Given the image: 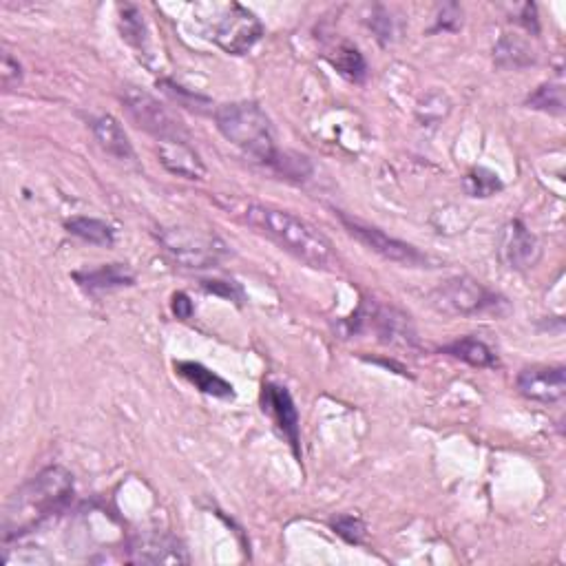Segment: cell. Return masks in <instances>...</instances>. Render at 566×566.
<instances>
[{
	"label": "cell",
	"instance_id": "cell-28",
	"mask_svg": "<svg viewBox=\"0 0 566 566\" xmlns=\"http://www.w3.org/2000/svg\"><path fill=\"white\" fill-rule=\"evenodd\" d=\"M173 312L177 319H191L193 303L184 295V292H177V295L173 297Z\"/></svg>",
	"mask_w": 566,
	"mask_h": 566
},
{
	"label": "cell",
	"instance_id": "cell-13",
	"mask_svg": "<svg viewBox=\"0 0 566 566\" xmlns=\"http://www.w3.org/2000/svg\"><path fill=\"white\" fill-rule=\"evenodd\" d=\"M157 153H160V162L166 166V171L186 177V180H204L206 166L193 149L191 140L157 142Z\"/></svg>",
	"mask_w": 566,
	"mask_h": 566
},
{
	"label": "cell",
	"instance_id": "cell-20",
	"mask_svg": "<svg viewBox=\"0 0 566 566\" xmlns=\"http://www.w3.org/2000/svg\"><path fill=\"white\" fill-rule=\"evenodd\" d=\"M67 230L71 235L96 246H113L115 241V230L107 222L96 217H71L67 222Z\"/></svg>",
	"mask_w": 566,
	"mask_h": 566
},
{
	"label": "cell",
	"instance_id": "cell-15",
	"mask_svg": "<svg viewBox=\"0 0 566 566\" xmlns=\"http://www.w3.org/2000/svg\"><path fill=\"white\" fill-rule=\"evenodd\" d=\"M91 131L109 155L118 157V160H135V151L129 135L124 133L122 124L115 120L113 115H100V118L91 120Z\"/></svg>",
	"mask_w": 566,
	"mask_h": 566
},
{
	"label": "cell",
	"instance_id": "cell-4",
	"mask_svg": "<svg viewBox=\"0 0 566 566\" xmlns=\"http://www.w3.org/2000/svg\"><path fill=\"white\" fill-rule=\"evenodd\" d=\"M204 9L211 12L206 16V36L226 54L244 56L264 36L261 20L244 5H206Z\"/></svg>",
	"mask_w": 566,
	"mask_h": 566
},
{
	"label": "cell",
	"instance_id": "cell-8",
	"mask_svg": "<svg viewBox=\"0 0 566 566\" xmlns=\"http://www.w3.org/2000/svg\"><path fill=\"white\" fill-rule=\"evenodd\" d=\"M343 226L348 228V233L352 237H356L361 241L365 248H370L372 253H376L379 257L392 261V264H401V266H410V268H421L427 264V255H423L421 250L405 244L401 239H394L387 233H383L381 228L363 224L359 219H352L348 215L339 213Z\"/></svg>",
	"mask_w": 566,
	"mask_h": 566
},
{
	"label": "cell",
	"instance_id": "cell-16",
	"mask_svg": "<svg viewBox=\"0 0 566 566\" xmlns=\"http://www.w3.org/2000/svg\"><path fill=\"white\" fill-rule=\"evenodd\" d=\"M177 374L186 379L191 385H195L199 392H204L208 396H217V398H230L233 392V385L228 381H224L222 376H217L215 372H211L208 368H204L202 363H193V361H180L175 363Z\"/></svg>",
	"mask_w": 566,
	"mask_h": 566
},
{
	"label": "cell",
	"instance_id": "cell-24",
	"mask_svg": "<svg viewBox=\"0 0 566 566\" xmlns=\"http://www.w3.org/2000/svg\"><path fill=\"white\" fill-rule=\"evenodd\" d=\"M533 109H542L549 113H564V91L562 85H544L529 98Z\"/></svg>",
	"mask_w": 566,
	"mask_h": 566
},
{
	"label": "cell",
	"instance_id": "cell-19",
	"mask_svg": "<svg viewBox=\"0 0 566 566\" xmlns=\"http://www.w3.org/2000/svg\"><path fill=\"white\" fill-rule=\"evenodd\" d=\"M443 352L449 354V356H454V359H460V361H465L469 365H474V368H496V365H498L496 354L491 352L485 343L474 339V337L454 341L452 345H447Z\"/></svg>",
	"mask_w": 566,
	"mask_h": 566
},
{
	"label": "cell",
	"instance_id": "cell-26",
	"mask_svg": "<svg viewBox=\"0 0 566 566\" xmlns=\"http://www.w3.org/2000/svg\"><path fill=\"white\" fill-rule=\"evenodd\" d=\"M0 82H3L5 91L16 89L23 82V67L16 58H12L9 51H3V62H0Z\"/></svg>",
	"mask_w": 566,
	"mask_h": 566
},
{
	"label": "cell",
	"instance_id": "cell-3",
	"mask_svg": "<svg viewBox=\"0 0 566 566\" xmlns=\"http://www.w3.org/2000/svg\"><path fill=\"white\" fill-rule=\"evenodd\" d=\"M215 122L219 133L253 157L259 164L275 166L279 162V149L275 140V129L266 111L255 102H230L215 111Z\"/></svg>",
	"mask_w": 566,
	"mask_h": 566
},
{
	"label": "cell",
	"instance_id": "cell-27",
	"mask_svg": "<svg viewBox=\"0 0 566 566\" xmlns=\"http://www.w3.org/2000/svg\"><path fill=\"white\" fill-rule=\"evenodd\" d=\"M162 87H164V91H166V93H169L171 98H175L177 102L184 104V107H188V109L204 113V111H206V107H208V100L199 98V96H193V93L184 91L182 87H175L173 82H166V80H164V82H162Z\"/></svg>",
	"mask_w": 566,
	"mask_h": 566
},
{
	"label": "cell",
	"instance_id": "cell-5",
	"mask_svg": "<svg viewBox=\"0 0 566 566\" xmlns=\"http://www.w3.org/2000/svg\"><path fill=\"white\" fill-rule=\"evenodd\" d=\"M157 241L175 264L191 270L217 266L228 255V246L222 237L202 228L169 226L157 230Z\"/></svg>",
	"mask_w": 566,
	"mask_h": 566
},
{
	"label": "cell",
	"instance_id": "cell-23",
	"mask_svg": "<svg viewBox=\"0 0 566 566\" xmlns=\"http://www.w3.org/2000/svg\"><path fill=\"white\" fill-rule=\"evenodd\" d=\"M465 188L471 197H491L502 191V182L496 173L487 169H474L465 177Z\"/></svg>",
	"mask_w": 566,
	"mask_h": 566
},
{
	"label": "cell",
	"instance_id": "cell-21",
	"mask_svg": "<svg viewBox=\"0 0 566 566\" xmlns=\"http://www.w3.org/2000/svg\"><path fill=\"white\" fill-rule=\"evenodd\" d=\"M330 62L337 67L341 76H345L352 82H363L365 76H368V65H365L361 51L348 43H341L337 47L334 56H330Z\"/></svg>",
	"mask_w": 566,
	"mask_h": 566
},
{
	"label": "cell",
	"instance_id": "cell-9",
	"mask_svg": "<svg viewBox=\"0 0 566 566\" xmlns=\"http://www.w3.org/2000/svg\"><path fill=\"white\" fill-rule=\"evenodd\" d=\"M518 392L538 403L562 401L566 394V370L562 365H533L518 374Z\"/></svg>",
	"mask_w": 566,
	"mask_h": 566
},
{
	"label": "cell",
	"instance_id": "cell-18",
	"mask_svg": "<svg viewBox=\"0 0 566 566\" xmlns=\"http://www.w3.org/2000/svg\"><path fill=\"white\" fill-rule=\"evenodd\" d=\"M376 332L379 337L387 343H403L410 345L414 341V330L410 326V317H405L398 310L392 308H381L374 314Z\"/></svg>",
	"mask_w": 566,
	"mask_h": 566
},
{
	"label": "cell",
	"instance_id": "cell-7",
	"mask_svg": "<svg viewBox=\"0 0 566 566\" xmlns=\"http://www.w3.org/2000/svg\"><path fill=\"white\" fill-rule=\"evenodd\" d=\"M122 102L129 118L138 124L142 131L153 135L157 142L191 140V133L175 118V113L166 109L162 102H157L151 93L129 87L122 93Z\"/></svg>",
	"mask_w": 566,
	"mask_h": 566
},
{
	"label": "cell",
	"instance_id": "cell-1",
	"mask_svg": "<svg viewBox=\"0 0 566 566\" xmlns=\"http://www.w3.org/2000/svg\"><path fill=\"white\" fill-rule=\"evenodd\" d=\"M241 217H244V222L250 228L266 235L281 250H286L288 255L303 261L310 268L330 270L337 264V253H334L332 241L319 228H314L295 213L272 206L250 204Z\"/></svg>",
	"mask_w": 566,
	"mask_h": 566
},
{
	"label": "cell",
	"instance_id": "cell-2",
	"mask_svg": "<svg viewBox=\"0 0 566 566\" xmlns=\"http://www.w3.org/2000/svg\"><path fill=\"white\" fill-rule=\"evenodd\" d=\"M73 498V478L67 469L47 467L38 476L27 480L9 498L3 516L5 542L25 536L38 524L65 509Z\"/></svg>",
	"mask_w": 566,
	"mask_h": 566
},
{
	"label": "cell",
	"instance_id": "cell-11",
	"mask_svg": "<svg viewBox=\"0 0 566 566\" xmlns=\"http://www.w3.org/2000/svg\"><path fill=\"white\" fill-rule=\"evenodd\" d=\"M261 403H264V412L272 416V421L277 423V427L281 429L283 436L288 438V443L299 456V412L295 407V401H292L290 392L286 390V387L268 383L264 387Z\"/></svg>",
	"mask_w": 566,
	"mask_h": 566
},
{
	"label": "cell",
	"instance_id": "cell-12",
	"mask_svg": "<svg viewBox=\"0 0 566 566\" xmlns=\"http://www.w3.org/2000/svg\"><path fill=\"white\" fill-rule=\"evenodd\" d=\"M542 255L540 241L522 222H511L502 233V257L513 270H529Z\"/></svg>",
	"mask_w": 566,
	"mask_h": 566
},
{
	"label": "cell",
	"instance_id": "cell-17",
	"mask_svg": "<svg viewBox=\"0 0 566 566\" xmlns=\"http://www.w3.org/2000/svg\"><path fill=\"white\" fill-rule=\"evenodd\" d=\"M73 279L89 290H109V288L133 286L135 272L127 264H109V266H100L96 270L76 272Z\"/></svg>",
	"mask_w": 566,
	"mask_h": 566
},
{
	"label": "cell",
	"instance_id": "cell-25",
	"mask_svg": "<svg viewBox=\"0 0 566 566\" xmlns=\"http://www.w3.org/2000/svg\"><path fill=\"white\" fill-rule=\"evenodd\" d=\"M332 529L350 544H361L365 538V524L354 516H339L332 520Z\"/></svg>",
	"mask_w": 566,
	"mask_h": 566
},
{
	"label": "cell",
	"instance_id": "cell-14",
	"mask_svg": "<svg viewBox=\"0 0 566 566\" xmlns=\"http://www.w3.org/2000/svg\"><path fill=\"white\" fill-rule=\"evenodd\" d=\"M120 31L122 38L127 40L131 49L138 54L140 60H144L146 65H151L149 58L153 56V43L149 36V27H146V20L140 12V7L135 5H120Z\"/></svg>",
	"mask_w": 566,
	"mask_h": 566
},
{
	"label": "cell",
	"instance_id": "cell-6",
	"mask_svg": "<svg viewBox=\"0 0 566 566\" xmlns=\"http://www.w3.org/2000/svg\"><path fill=\"white\" fill-rule=\"evenodd\" d=\"M429 303L449 317H478V314L498 312L505 299L487 290L471 277H452L429 292Z\"/></svg>",
	"mask_w": 566,
	"mask_h": 566
},
{
	"label": "cell",
	"instance_id": "cell-10",
	"mask_svg": "<svg viewBox=\"0 0 566 566\" xmlns=\"http://www.w3.org/2000/svg\"><path fill=\"white\" fill-rule=\"evenodd\" d=\"M129 562L133 564H188L191 555L188 549L169 533H153V536L138 538L129 549Z\"/></svg>",
	"mask_w": 566,
	"mask_h": 566
},
{
	"label": "cell",
	"instance_id": "cell-22",
	"mask_svg": "<svg viewBox=\"0 0 566 566\" xmlns=\"http://www.w3.org/2000/svg\"><path fill=\"white\" fill-rule=\"evenodd\" d=\"M531 51L529 47L522 43L518 38H502L498 47H496V58H498V65L502 67H524L533 62V58L529 56Z\"/></svg>",
	"mask_w": 566,
	"mask_h": 566
}]
</instances>
